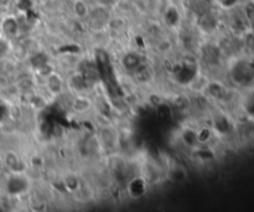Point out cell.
Listing matches in <instances>:
<instances>
[{"label":"cell","instance_id":"cell-1","mask_svg":"<svg viewBox=\"0 0 254 212\" xmlns=\"http://www.w3.org/2000/svg\"><path fill=\"white\" fill-rule=\"evenodd\" d=\"M227 83L239 92L248 91L254 87V60L238 56L227 60L224 67Z\"/></svg>","mask_w":254,"mask_h":212},{"label":"cell","instance_id":"cell-2","mask_svg":"<svg viewBox=\"0 0 254 212\" xmlns=\"http://www.w3.org/2000/svg\"><path fill=\"white\" fill-rule=\"evenodd\" d=\"M210 125L220 141H236V117L231 112L219 107L211 114Z\"/></svg>","mask_w":254,"mask_h":212},{"label":"cell","instance_id":"cell-3","mask_svg":"<svg viewBox=\"0 0 254 212\" xmlns=\"http://www.w3.org/2000/svg\"><path fill=\"white\" fill-rule=\"evenodd\" d=\"M223 14V26L227 33L236 36H243L249 31H252L251 25H249L246 15L240 9V5L228 11H224Z\"/></svg>","mask_w":254,"mask_h":212},{"label":"cell","instance_id":"cell-4","mask_svg":"<svg viewBox=\"0 0 254 212\" xmlns=\"http://www.w3.org/2000/svg\"><path fill=\"white\" fill-rule=\"evenodd\" d=\"M219 9H211L203 14L196 17V28L204 36H213L219 34L223 26V19L220 15Z\"/></svg>","mask_w":254,"mask_h":212},{"label":"cell","instance_id":"cell-5","mask_svg":"<svg viewBox=\"0 0 254 212\" xmlns=\"http://www.w3.org/2000/svg\"><path fill=\"white\" fill-rule=\"evenodd\" d=\"M119 135L120 132L112 124H104L100 127L96 134V141L102 150L113 152L119 149Z\"/></svg>","mask_w":254,"mask_h":212},{"label":"cell","instance_id":"cell-6","mask_svg":"<svg viewBox=\"0 0 254 212\" xmlns=\"http://www.w3.org/2000/svg\"><path fill=\"white\" fill-rule=\"evenodd\" d=\"M161 21L166 29L171 31H180L183 29L184 15L179 6L172 1H168L160 13Z\"/></svg>","mask_w":254,"mask_h":212},{"label":"cell","instance_id":"cell-7","mask_svg":"<svg viewBox=\"0 0 254 212\" xmlns=\"http://www.w3.org/2000/svg\"><path fill=\"white\" fill-rule=\"evenodd\" d=\"M236 141L248 144L254 141V119L246 116L236 117Z\"/></svg>","mask_w":254,"mask_h":212},{"label":"cell","instance_id":"cell-8","mask_svg":"<svg viewBox=\"0 0 254 212\" xmlns=\"http://www.w3.org/2000/svg\"><path fill=\"white\" fill-rule=\"evenodd\" d=\"M44 87L46 88L47 93L56 98L64 93L66 88V80L60 72L52 70L44 77Z\"/></svg>","mask_w":254,"mask_h":212},{"label":"cell","instance_id":"cell-9","mask_svg":"<svg viewBox=\"0 0 254 212\" xmlns=\"http://www.w3.org/2000/svg\"><path fill=\"white\" fill-rule=\"evenodd\" d=\"M66 80V88L73 94L77 93H88L91 85L87 76L81 71H75L67 76Z\"/></svg>","mask_w":254,"mask_h":212},{"label":"cell","instance_id":"cell-10","mask_svg":"<svg viewBox=\"0 0 254 212\" xmlns=\"http://www.w3.org/2000/svg\"><path fill=\"white\" fill-rule=\"evenodd\" d=\"M149 182L145 180V177L143 175H138V177H133L130 179H128L127 186V195L129 196L133 200H139L143 198L144 196L147 195L149 191Z\"/></svg>","mask_w":254,"mask_h":212},{"label":"cell","instance_id":"cell-11","mask_svg":"<svg viewBox=\"0 0 254 212\" xmlns=\"http://www.w3.org/2000/svg\"><path fill=\"white\" fill-rule=\"evenodd\" d=\"M30 188V180L26 177L25 173L11 174L6 181V191L11 196H19L25 194Z\"/></svg>","mask_w":254,"mask_h":212},{"label":"cell","instance_id":"cell-12","mask_svg":"<svg viewBox=\"0 0 254 212\" xmlns=\"http://www.w3.org/2000/svg\"><path fill=\"white\" fill-rule=\"evenodd\" d=\"M94 108V101L88 93H77L69 101V110L77 116H85Z\"/></svg>","mask_w":254,"mask_h":212},{"label":"cell","instance_id":"cell-13","mask_svg":"<svg viewBox=\"0 0 254 212\" xmlns=\"http://www.w3.org/2000/svg\"><path fill=\"white\" fill-rule=\"evenodd\" d=\"M200 72L199 66L195 62H190V61H184L177 66V70H175L174 76L175 80L177 81L180 86H186L193 80V77Z\"/></svg>","mask_w":254,"mask_h":212},{"label":"cell","instance_id":"cell-14","mask_svg":"<svg viewBox=\"0 0 254 212\" xmlns=\"http://www.w3.org/2000/svg\"><path fill=\"white\" fill-rule=\"evenodd\" d=\"M129 74L133 77L134 82L139 86H150L155 81V70L148 61L143 62L138 69H135Z\"/></svg>","mask_w":254,"mask_h":212},{"label":"cell","instance_id":"cell-15","mask_svg":"<svg viewBox=\"0 0 254 212\" xmlns=\"http://www.w3.org/2000/svg\"><path fill=\"white\" fill-rule=\"evenodd\" d=\"M145 57L141 53L136 51V50H130V51H127L124 55L120 57V67L124 70L127 73H132L133 71L135 69H138L143 62H145Z\"/></svg>","mask_w":254,"mask_h":212},{"label":"cell","instance_id":"cell-16","mask_svg":"<svg viewBox=\"0 0 254 212\" xmlns=\"http://www.w3.org/2000/svg\"><path fill=\"white\" fill-rule=\"evenodd\" d=\"M3 161L5 168L10 171L11 174L17 173H25V163L22 158L14 150H8L5 152L3 157Z\"/></svg>","mask_w":254,"mask_h":212},{"label":"cell","instance_id":"cell-17","mask_svg":"<svg viewBox=\"0 0 254 212\" xmlns=\"http://www.w3.org/2000/svg\"><path fill=\"white\" fill-rule=\"evenodd\" d=\"M0 33L8 39H15L20 33V22L15 15H6L0 22Z\"/></svg>","mask_w":254,"mask_h":212},{"label":"cell","instance_id":"cell-18","mask_svg":"<svg viewBox=\"0 0 254 212\" xmlns=\"http://www.w3.org/2000/svg\"><path fill=\"white\" fill-rule=\"evenodd\" d=\"M239 116L254 119V87L248 91L240 92Z\"/></svg>","mask_w":254,"mask_h":212},{"label":"cell","instance_id":"cell-19","mask_svg":"<svg viewBox=\"0 0 254 212\" xmlns=\"http://www.w3.org/2000/svg\"><path fill=\"white\" fill-rule=\"evenodd\" d=\"M180 141L190 150H197L200 145L197 141L196 127H190V125L184 127L180 132Z\"/></svg>","mask_w":254,"mask_h":212},{"label":"cell","instance_id":"cell-20","mask_svg":"<svg viewBox=\"0 0 254 212\" xmlns=\"http://www.w3.org/2000/svg\"><path fill=\"white\" fill-rule=\"evenodd\" d=\"M210 80H211L210 76L200 70V72L196 74V76H195V77H193V80L191 81L187 86H186V88H187L188 91L192 92V93L202 94L203 93L204 88L207 87Z\"/></svg>","mask_w":254,"mask_h":212},{"label":"cell","instance_id":"cell-21","mask_svg":"<svg viewBox=\"0 0 254 212\" xmlns=\"http://www.w3.org/2000/svg\"><path fill=\"white\" fill-rule=\"evenodd\" d=\"M62 185H64L65 190L69 194L80 193L81 189L83 188L80 175L76 173H72V171L65 174V177H62Z\"/></svg>","mask_w":254,"mask_h":212},{"label":"cell","instance_id":"cell-22","mask_svg":"<svg viewBox=\"0 0 254 212\" xmlns=\"http://www.w3.org/2000/svg\"><path fill=\"white\" fill-rule=\"evenodd\" d=\"M91 8L87 0H73L71 5V10L73 17L80 21H87L91 13Z\"/></svg>","mask_w":254,"mask_h":212},{"label":"cell","instance_id":"cell-23","mask_svg":"<svg viewBox=\"0 0 254 212\" xmlns=\"http://www.w3.org/2000/svg\"><path fill=\"white\" fill-rule=\"evenodd\" d=\"M196 135L200 146H208L216 139L215 133H213L210 123L201 124V125L196 127Z\"/></svg>","mask_w":254,"mask_h":212},{"label":"cell","instance_id":"cell-24","mask_svg":"<svg viewBox=\"0 0 254 212\" xmlns=\"http://www.w3.org/2000/svg\"><path fill=\"white\" fill-rule=\"evenodd\" d=\"M172 107L179 113H186L192 108V101L188 98V96L184 93L175 94L174 98H172Z\"/></svg>","mask_w":254,"mask_h":212},{"label":"cell","instance_id":"cell-25","mask_svg":"<svg viewBox=\"0 0 254 212\" xmlns=\"http://www.w3.org/2000/svg\"><path fill=\"white\" fill-rule=\"evenodd\" d=\"M169 177L175 182H184L185 180H187V171L183 165H177L176 164L170 169Z\"/></svg>","mask_w":254,"mask_h":212},{"label":"cell","instance_id":"cell-26","mask_svg":"<svg viewBox=\"0 0 254 212\" xmlns=\"http://www.w3.org/2000/svg\"><path fill=\"white\" fill-rule=\"evenodd\" d=\"M240 9L246 15L251 29L254 31V0H244L240 3Z\"/></svg>","mask_w":254,"mask_h":212},{"label":"cell","instance_id":"cell-27","mask_svg":"<svg viewBox=\"0 0 254 212\" xmlns=\"http://www.w3.org/2000/svg\"><path fill=\"white\" fill-rule=\"evenodd\" d=\"M172 47H174V42H172L171 40L166 39V37L160 39L155 44V50H156L159 53H161V55H165V53H170L172 50Z\"/></svg>","mask_w":254,"mask_h":212},{"label":"cell","instance_id":"cell-28","mask_svg":"<svg viewBox=\"0 0 254 212\" xmlns=\"http://www.w3.org/2000/svg\"><path fill=\"white\" fill-rule=\"evenodd\" d=\"M11 49H13V46H11L10 39H8L4 35L0 36V60L5 58L11 53Z\"/></svg>","mask_w":254,"mask_h":212},{"label":"cell","instance_id":"cell-29","mask_svg":"<svg viewBox=\"0 0 254 212\" xmlns=\"http://www.w3.org/2000/svg\"><path fill=\"white\" fill-rule=\"evenodd\" d=\"M120 1L122 0H96V4L103 6V8L109 9V10H113L120 4Z\"/></svg>","mask_w":254,"mask_h":212},{"label":"cell","instance_id":"cell-30","mask_svg":"<svg viewBox=\"0 0 254 212\" xmlns=\"http://www.w3.org/2000/svg\"><path fill=\"white\" fill-rule=\"evenodd\" d=\"M44 161H45L44 158L39 154H34L30 159V163L34 168H42V165H44Z\"/></svg>","mask_w":254,"mask_h":212},{"label":"cell","instance_id":"cell-31","mask_svg":"<svg viewBox=\"0 0 254 212\" xmlns=\"http://www.w3.org/2000/svg\"><path fill=\"white\" fill-rule=\"evenodd\" d=\"M11 1L13 0H0V8L8 9L11 5Z\"/></svg>","mask_w":254,"mask_h":212},{"label":"cell","instance_id":"cell-32","mask_svg":"<svg viewBox=\"0 0 254 212\" xmlns=\"http://www.w3.org/2000/svg\"><path fill=\"white\" fill-rule=\"evenodd\" d=\"M0 36H1V33H0Z\"/></svg>","mask_w":254,"mask_h":212}]
</instances>
